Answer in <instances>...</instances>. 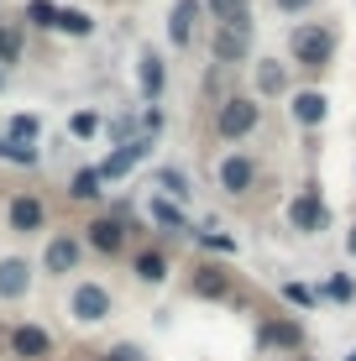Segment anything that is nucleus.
Listing matches in <instances>:
<instances>
[{
	"label": "nucleus",
	"mask_w": 356,
	"mask_h": 361,
	"mask_svg": "<svg viewBox=\"0 0 356 361\" xmlns=\"http://www.w3.org/2000/svg\"><path fill=\"white\" fill-rule=\"evenodd\" d=\"M147 147H152V136H131V142H121V147H116V152H110L94 173H100V178H121V173H131V168H137L142 157H147Z\"/></svg>",
	"instance_id": "f257e3e1"
},
{
	"label": "nucleus",
	"mask_w": 356,
	"mask_h": 361,
	"mask_svg": "<svg viewBox=\"0 0 356 361\" xmlns=\"http://www.w3.org/2000/svg\"><path fill=\"white\" fill-rule=\"evenodd\" d=\"M157 183H163V189L173 194V199H183V194H189V189H183V178H178L173 168H163V173H157Z\"/></svg>",
	"instance_id": "b1692460"
},
{
	"label": "nucleus",
	"mask_w": 356,
	"mask_h": 361,
	"mask_svg": "<svg viewBox=\"0 0 356 361\" xmlns=\"http://www.w3.org/2000/svg\"><path fill=\"white\" fill-rule=\"evenodd\" d=\"M293 116L304 121V126H314V121H325V94H314V90H304L299 99H293Z\"/></svg>",
	"instance_id": "4468645a"
},
{
	"label": "nucleus",
	"mask_w": 356,
	"mask_h": 361,
	"mask_svg": "<svg viewBox=\"0 0 356 361\" xmlns=\"http://www.w3.org/2000/svg\"><path fill=\"white\" fill-rule=\"evenodd\" d=\"M11 345H16V356H47V351H53L47 330H37V325H21L16 335H11Z\"/></svg>",
	"instance_id": "6e6552de"
},
{
	"label": "nucleus",
	"mask_w": 356,
	"mask_h": 361,
	"mask_svg": "<svg viewBox=\"0 0 356 361\" xmlns=\"http://www.w3.org/2000/svg\"><path fill=\"white\" fill-rule=\"evenodd\" d=\"M11 58H16V37L0 32V63H11Z\"/></svg>",
	"instance_id": "c756f323"
},
{
	"label": "nucleus",
	"mask_w": 356,
	"mask_h": 361,
	"mask_svg": "<svg viewBox=\"0 0 356 361\" xmlns=\"http://www.w3.org/2000/svg\"><path fill=\"white\" fill-rule=\"evenodd\" d=\"M346 361H356V351H351V356H346Z\"/></svg>",
	"instance_id": "f704fd0d"
},
{
	"label": "nucleus",
	"mask_w": 356,
	"mask_h": 361,
	"mask_svg": "<svg viewBox=\"0 0 356 361\" xmlns=\"http://www.w3.org/2000/svg\"><path fill=\"white\" fill-rule=\"evenodd\" d=\"M215 21H226V27H236V21H247V0H210Z\"/></svg>",
	"instance_id": "6ab92c4d"
},
{
	"label": "nucleus",
	"mask_w": 356,
	"mask_h": 361,
	"mask_svg": "<svg viewBox=\"0 0 356 361\" xmlns=\"http://www.w3.org/2000/svg\"><path fill=\"white\" fill-rule=\"evenodd\" d=\"M27 262H21V257H6V262H0V298H21L27 293Z\"/></svg>",
	"instance_id": "0eeeda50"
},
{
	"label": "nucleus",
	"mask_w": 356,
	"mask_h": 361,
	"mask_svg": "<svg viewBox=\"0 0 356 361\" xmlns=\"http://www.w3.org/2000/svg\"><path fill=\"white\" fill-rule=\"evenodd\" d=\"M116 361H137V351H131V345H121V351H116Z\"/></svg>",
	"instance_id": "2f4dec72"
},
{
	"label": "nucleus",
	"mask_w": 356,
	"mask_h": 361,
	"mask_svg": "<svg viewBox=\"0 0 356 361\" xmlns=\"http://www.w3.org/2000/svg\"><path fill=\"white\" fill-rule=\"evenodd\" d=\"M257 84H262V90H283V73H278L273 63H262L257 68Z\"/></svg>",
	"instance_id": "393cba45"
},
{
	"label": "nucleus",
	"mask_w": 356,
	"mask_h": 361,
	"mask_svg": "<svg viewBox=\"0 0 356 361\" xmlns=\"http://www.w3.org/2000/svg\"><path fill=\"white\" fill-rule=\"evenodd\" d=\"M121 241H126L121 220H94V226H90V246H94V252H121Z\"/></svg>",
	"instance_id": "9d476101"
},
{
	"label": "nucleus",
	"mask_w": 356,
	"mask_h": 361,
	"mask_svg": "<svg viewBox=\"0 0 356 361\" xmlns=\"http://www.w3.org/2000/svg\"><path fill=\"white\" fill-rule=\"evenodd\" d=\"M309 0H278V11H304Z\"/></svg>",
	"instance_id": "7c9ffc66"
},
{
	"label": "nucleus",
	"mask_w": 356,
	"mask_h": 361,
	"mask_svg": "<svg viewBox=\"0 0 356 361\" xmlns=\"http://www.w3.org/2000/svg\"><path fill=\"white\" fill-rule=\"evenodd\" d=\"M73 314H79L84 325L105 319V314H110V293L100 288V283H79V288H73Z\"/></svg>",
	"instance_id": "7ed1b4c3"
},
{
	"label": "nucleus",
	"mask_w": 356,
	"mask_h": 361,
	"mask_svg": "<svg viewBox=\"0 0 356 361\" xmlns=\"http://www.w3.org/2000/svg\"><path fill=\"white\" fill-rule=\"evenodd\" d=\"M142 94H163V58H152V53H147L142 58Z\"/></svg>",
	"instance_id": "dca6fc26"
},
{
	"label": "nucleus",
	"mask_w": 356,
	"mask_h": 361,
	"mask_svg": "<svg viewBox=\"0 0 356 361\" xmlns=\"http://www.w3.org/2000/svg\"><path fill=\"white\" fill-rule=\"evenodd\" d=\"M204 16V0H178L173 16H168V37H173V47H189L194 37V21Z\"/></svg>",
	"instance_id": "39448f33"
},
{
	"label": "nucleus",
	"mask_w": 356,
	"mask_h": 361,
	"mask_svg": "<svg viewBox=\"0 0 356 361\" xmlns=\"http://www.w3.org/2000/svg\"><path fill=\"white\" fill-rule=\"evenodd\" d=\"M11 226H16V231H37V226H42V199H32V194L11 199Z\"/></svg>",
	"instance_id": "1a4fd4ad"
},
{
	"label": "nucleus",
	"mask_w": 356,
	"mask_h": 361,
	"mask_svg": "<svg viewBox=\"0 0 356 361\" xmlns=\"http://www.w3.org/2000/svg\"><path fill=\"white\" fill-rule=\"evenodd\" d=\"M194 288H200L204 298H220V293H226V278H220L215 267H200V272H194Z\"/></svg>",
	"instance_id": "412c9836"
},
{
	"label": "nucleus",
	"mask_w": 356,
	"mask_h": 361,
	"mask_svg": "<svg viewBox=\"0 0 356 361\" xmlns=\"http://www.w3.org/2000/svg\"><path fill=\"white\" fill-rule=\"evenodd\" d=\"M257 126V105L252 99H231V105H220V131L226 136H247Z\"/></svg>",
	"instance_id": "423d86ee"
},
{
	"label": "nucleus",
	"mask_w": 356,
	"mask_h": 361,
	"mask_svg": "<svg viewBox=\"0 0 356 361\" xmlns=\"http://www.w3.org/2000/svg\"><path fill=\"white\" fill-rule=\"evenodd\" d=\"M288 220H293V231H320V226H325L320 189H304L299 199H293V204H288Z\"/></svg>",
	"instance_id": "20e7f679"
},
{
	"label": "nucleus",
	"mask_w": 356,
	"mask_h": 361,
	"mask_svg": "<svg viewBox=\"0 0 356 361\" xmlns=\"http://www.w3.org/2000/svg\"><path fill=\"white\" fill-rule=\"evenodd\" d=\"M6 142H11V147H32V142H37V116H16V121L6 126Z\"/></svg>",
	"instance_id": "2eb2a0df"
},
{
	"label": "nucleus",
	"mask_w": 356,
	"mask_h": 361,
	"mask_svg": "<svg viewBox=\"0 0 356 361\" xmlns=\"http://www.w3.org/2000/svg\"><path fill=\"white\" fill-rule=\"evenodd\" d=\"M42 262H47V272H73V262H79V246H73L68 235H58V241L47 246Z\"/></svg>",
	"instance_id": "f8f14e48"
},
{
	"label": "nucleus",
	"mask_w": 356,
	"mask_h": 361,
	"mask_svg": "<svg viewBox=\"0 0 356 361\" xmlns=\"http://www.w3.org/2000/svg\"><path fill=\"white\" fill-rule=\"evenodd\" d=\"M53 27H63V32H73V37H90V32H94V21L84 16V11H58Z\"/></svg>",
	"instance_id": "f3484780"
},
{
	"label": "nucleus",
	"mask_w": 356,
	"mask_h": 361,
	"mask_svg": "<svg viewBox=\"0 0 356 361\" xmlns=\"http://www.w3.org/2000/svg\"><path fill=\"white\" fill-rule=\"evenodd\" d=\"M293 58H299L304 68H320L325 58H330V32H320V27H299V32H293Z\"/></svg>",
	"instance_id": "f03ea898"
},
{
	"label": "nucleus",
	"mask_w": 356,
	"mask_h": 361,
	"mask_svg": "<svg viewBox=\"0 0 356 361\" xmlns=\"http://www.w3.org/2000/svg\"><path fill=\"white\" fill-rule=\"evenodd\" d=\"M200 241L210 246V252H236V241H231V235H215V231H200Z\"/></svg>",
	"instance_id": "a878e982"
},
{
	"label": "nucleus",
	"mask_w": 356,
	"mask_h": 361,
	"mask_svg": "<svg viewBox=\"0 0 356 361\" xmlns=\"http://www.w3.org/2000/svg\"><path fill=\"white\" fill-rule=\"evenodd\" d=\"M0 152H6V136H0Z\"/></svg>",
	"instance_id": "72a5a7b5"
},
{
	"label": "nucleus",
	"mask_w": 356,
	"mask_h": 361,
	"mask_svg": "<svg viewBox=\"0 0 356 361\" xmlns=\"http://www.w3.org/2000/svg\"><path fill=\"white\" fill-rule=\"evenodd\" d=\"M94 131H100V121H94L90 110H84V116H73V136H94Z\"/></svg>",
	"instance_id": "cd10ccee"
},
{
	"label": "nucleus",
	"mask_w": 356,
	"mask_h": 361,
	"mask_svg": "<svg viewBox=\"0 0 356 361\" xmlns=\"http://www.w3.org/2000/svg\"><path fill=\"white\" fill-rule=\"evenodd\" d=\"M346 252H351V257H356V231H351V235H346Z\"/></svg>",
	"instance_id": "473e14b6"
},
{
	"label": "nucleus",
	"mask_w": 356,
	"mask_h": 361,
	"mask_svg": "<svg viewBox=\"0 0 356 361\" xmlns=\"http://www.w3.org/2000/svg\"><path fill=\"white\" fill-rule=\"evenodd\" d=\"M100 183H105L100 173H94V168H84L79 178H73V199H94V194H100Z\"/></svg>",
	"instance_id": "4be33fe9"
},
{
	"label": "nucleus",
	"mask_w": 356,
	"mask_h": 361,
	"mask_svg": "<svg viewBox=\"0 0 356 361\" xmlns=\"http://www.w3.org/2000/svg\"><path fill=\"white\" fill-rule=\"evenodd\" d=\"M220 183H226L231 194L252 189V163H247V157H226V163H220Z\"/></svg>",
	"instance_id": "9b49d317"
},
{
	"label": "nucleus",
	"mask_w": 356,
	"mask_h": 361,
	"mask_svg": "<svg viewBox=\"0 0 356 361\" xmlns=\"http://www.w3.org/2000/svg\"><path fill=\"white\" fill-rule=\"evenodd\" d=\"M137 278H142V283H163V278H168V262H163L157 252H147V257H137Z\"/></svg>",
	"instance_id": "a211bd4d"
},
{
	"label": "nucleus",
	"mask_w": 356,
	"mask_h": 361,
	"mask_svg": "<svg viewBox=\"0 0 356 361\" xmlns=\"http://www.w3.org/2000/svg\"><path fill=\"white\" fill-rule=\"evenodd\" d=\"M53 16H58V11L47 6V0H32V21H37V27H53Z\"/></svg>",
	"instance_id": "bb28decb"
},
{
	"label": "nucleus",
	"mask_w": 356,
	"mask_h": 361,
	"mask_svg": "<svg viewBox=\"0 0 356 361\" xmlns=\"http://www.w3.org/2000/svg\"><path fill=\"white\" fill-rule=\"evenodd\" d=\"M147 215H152L157 226H168V231H183V215L168 204V199H152V204H147Z\"/></svg>",
	"instance_id": "aec40b11"
},
{
	"label": "nucleus",
	"mask_w": 356,
	"mask_h": 361,
	"mask_svg": "<svg viewBox=\"0 0 356 361\" xmlns=\"http://www.w3.org/2000/svg\"><path fill=\"white\" fill-rule=\"evenodd\" d=\"M215 53L226 58V63H231V58H241V53H247V21H241V27H226V32H220Z\"/></svg>",
	"instance_id": "ddd939ff"
},
{
	"label": "nucleus",
	"mask_w": 356,
	"mask_h": 361,
	"mask_svg": "<svg viewBox=\"0 0 356 361\" xmlns=\"http://www.w3.org/2000/svg\"><path fill=\"white\" fill-rule=\"evenodd\" d=\"M267 345H299V325H267Z\"/></svg>",
	"instance_id": "5701e85b"
},
{
	"label": "nucleus",
	"mask_w": 356,
	"mask_h": 361,
	"mask_svg": "<svg viewBox=\"0 0 356 361\" xmlns=\"http://www.w3.org/2000/svg\"><path fill=\"white\" fill-rule=\"evenodd\" d=\"M110 142H131V121H126V116L110 121Z\"/></svg>",
	"instance_id": "c85d7f7f"
}]
</instances>
